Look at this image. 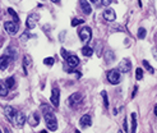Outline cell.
<instances>
[{"label": "cell", "mask_w": 157, "mask_h": 133, "mask_svg": "<svg viewBox=\"0 0 157 133\" xmlns=\"http://www.w3.org/2000/svg\"><path fill=\"white\" fill-rule=\"evenodd\" d=\"M14 85H15L14 78H13V77H9V78L6 79V87H8V88H13Z\"/></svg>", "instance_id": "obj_24"}, {"label": "cell", "mask_w": 157, "mask_h": 133, "mask_svg": "<svg viewBox=\"0 0 157 133\" xmlns=\"http://www.w3.org/2000/svg\"><path fill=\"white\" fill-rule=\"evenodd\" d=\"M137 90H138V87H137V86H134V91H133V95H132V97H134V96H136V93H137Z\"/></svg>", "instance_id": "obj_35"}, {"label": "cell", "mask_w": 157, "mask_h": 133, "mask_svg": "<svg viewBox=\"0 0 157 133\" xmlns=\"http://www.w3.org/2000/svg\"><path fill=\"white\" fill-rule=\"evenodd\" d=\"M91 1H92V3H97L98 0H91Z\"/></svg>", "instance_id": "obj_40"}, {"label": "cell", "mask_w": 157, "mask_h": 133, "mask_svg": "<svg viewBox=\"0 0 157 133\" xmlns=\"http://www.w3.org/2000/svg\"><path fill=\"white\" fill-rule=\"evenodd\" d=\"M75 133H81V132H79V131H75Z\"/></svg>", "instance_id": "obj_42"}, {"label": "cell", "mask_w": 157, "mask_h": 133, "mask_svg": "<svg viewBox=\"0 0 157 133\" xmlns=\"http://www.w3.org/2000/svg\"><path fill=\"white\" fill-rule=\"evenodd\" d=\"M31 65V58L28 56V55H26L24 56V59H23V68H24V73L27 74V69H28V67Z\"/></svg>", "instance_id": "obj_19"}, {"label": "cell", "mask_w": 157, "mask_h": 133, "mask_svg": "<svg viewBox=\"0 0 157 133\" xmlns=\"http://www.w3.org/2000/svg\"><path fill=\"white\" fill-rule=\"evenodd\" d=\"M81 101H82V95L79 92H74L69 96V99L66 100V104H68L70 108H77L81 104Z\"/></svg>", "instance_id": "obj_3"}, {"label": "cell", "mask_w": 157, "mask_h": 133, "mask_svg": "<svg viewBox=\"0 0 157 133\" xmlns=\"http://www.w3.org/2000/svg\"><path fill=\"white\" fill-rule=\"evenodd\" d=\"M51 102H53L54 106H59V102H60V91L59 88L54 87L53 91H51Z\"/></svg>", "instance_id": "obj_10"}, {"label": "cell", "mask_w": 157, "mask_h": 133, "mask_svg": "<svg viewBox=\"0 0 157 133\" xmlns=\"http://www.w3.org/2000/svg\"><path fill=\"white\" fill-rule=\"evenodd\" d=\"M60 53H62V56H63L65 60H66V59H68V58L70 56V54H69L68 51L65 50V49H62V50H60Z\"/></svg>", "instance_id": "obj_31"}, {"label": "cell", "mask_w": 157, "mask_h": 133, "mask_svg": "<svg viewBox=\"0 0 157 133\" xmlns=\"http://www.w3.org/2000/svg\"><path fill=\"white\" fill-rule=\"evenodd\" d=\"M101 96H102V99H104V105H105V108H109V99H107L106 91H102V92H101Z\"/></svg>", "instance_id": "obj_25"}, {"label": "cell", "mask_w": 157, "mask_h": 133, "mask_svg": "<svg viewBox=\"0 0 157 133\" xmlns=\"http://www.w3.org/2000/svg\"><path fill=\"white\" fill-rule=\"evenodd\" d=\"M146 35H147V31H146L143 27H140L139 30H138V38H140V40H143V38L146 37Z\"/></svg>", "instance_id": "obj_26"}, {"label": "cell", "mask_w": 157, "mask_h": 133, "mask_svg": "<svg viewBox=\"0 0 157 133\" xmlns=\"http://www.w3.org/2000/svg\"><path fill=\"white\" fill-rule=\"evenodd\" d=\"M132 133H136L137 131V115L136 113H132Z\"/></svg>", "instance_id": "obj_21"}, {"label": "cell", "mask_w": 157, "mask_h": 133, "mask_svg": "<svg viewBox=\"0 0 157 133\" xmlns=\"http://www.w3.org/2000/svg\"><path fill=\"white\" fill-rule=\"evenodd\" d=\"M54 63H55L54 58H45V59H44V64H45V65L51 67V65H54Z\"/></svg>", "instance_id": "obj_27"}, {"label": "cell", "mask_w": 157, "mask_h": 133, "mask_svg": "<svg viewBox=\"0 0 157 133\" xmlns=\"http://www.w3.org/2000/svg\"><path fill=\"white\" fill-rule=\"evenodd\" d=\"M101 3H102V5L104 6H107V5L111 4V0H101Z\"/></svg>", "instance_id": "obj_33"}, {"label": "cell", "mask_w": 157, "mask_h": 133, "mask_svg": "<svg viewBox=\"0 0 157 133\" xmlns=\"http://www.w3.org/2000/svg\"><path fill=\"white\" fill-rule=\"evenodd\" d=\"M51 1H54V3H59L60 0H51Z\"/></svg>", "instance_id": "obj_39"}, {"label": "cell", "mask_w": 157, "mask_h": 133, "mask_svg": "<svg viewBox=\"0 0 157 133\" xmlns=\"http://www.w3.org/2000/svg\"><path fill=\"white\" fill-rule=\"evenodd\" d=\"M41 133H46V131H42V132H41Z\"/></svg>", "instance_id": "obj_41"}, {"label": "cell", "mask_w": 157, "mask_h": 133, "mask_svg": "<svg viewBox=\"0 0 157 133\" xmlns=\"http://www.w3.org/2000/svg\"><path fill=\"white\" fill-rule=\"evenodd\" d=\"M136 78L138 79V81L143 78V70H142V68H137V70H136Z\"/></svg>", "instance_id": "obj_29"}, {"label": "cell", "mask_w": 157, "mask_h": 133, "mask_svg": "<svg viewBox=\"0 0 157 133\" xmlns=\"http://www.w3.org/2000/svg\"><path fill=\"white\" fill-rule=\"evenodd\" d=\"M15 125H17L18 128H22L24 125V123L27 122V118H26L24 113L23 111H15V115H14V120Z\"/></svg>", "instance_id": "obj_8"}, {"label": "cell", "mask_w": 157, "mask_h": 133, "mask_svg": "<svg viewBox=\"0 0 157 133\" xmlns=\"http://www.w3.org/2000/svg\"><path fill=\"white\" fill-rule=\"evenodd\" d=\"M41 108H42L44 116H45V123H46L47 128H49L51 132H55L57 129V120H56L55 115H54V113L51 111V110L49 109V106H46V105H42Z\"/></svg>", "instance_id": "obj_1"}, {"label": "cell", "mask_w": 157, "mask_h": 133, "mask_svg": "<svg viewBox=\"0 0 157 133\" xmlns=\"http://www.w3.org/2000/svg\"><path fill=\"white\" fill-rule=\"evenodd\" d=\"M15 111H17V110H14V108H12V106H5V108H4V114H5L6 119H8L9 122L14 120Z\"/></svg>", "instance_id": "obj_12"}, {"label": "cell", "mask_w": 157, "mask_h": 133, "mask_svg": "<svg viewBox=\"0 0 157 133\" xmlns=\"http://www.w3.org/2000/svg\"><path fill=\"white\" fill-rule=\"evenodd\" d=\"M107 79H109V82L113 83V85H118V83H120V81H121L120 72L118 69H111L110 72L107 73Z\"/></svg>", "instance_id": "obj_4"}, {"label": "cell", "mask_w": 157, "mask_h": 133, "mask_svg": "<svg viewBox=\"0 0 157 133\" xmlns=\"http://www.w3.org/2000/svg\"><path fill=\"white\" fill-rule=\"evenodd\" d=\"M118 133H121V131H119V132H118Z\"/></svg>", "instance_id": "obj_43"}, {"label": "cell", "mask_w": 157, "mask_h": 133, "mask_svg": "<svg viewBox=\"0 0 157 133\" xmlns=\"http://www.w3.org/2000/svg\"><path fill=\"white\" fill-rule=\"evenodd\" d=\"M78 65H79L78 56H75V55H70L68 59H66V65H65V67H69V68H66L65 70H68V72H73Z\"/></svg>", "instance_id": "obj_5"}, {"label": "cell", "mask_w": 157, "mask_h": 133, "mask_svg": "<svg viewBox=\"0 0 157 133\" xmlns=\"http://www.w3.org/2000/svg\"><path fill=\"white\" fill-rule=\"evenodd\" d=\"M18 23H15V22H12V21H8L4 23V28L5 31L8 32L9 35H15L18 32Z\"/></svg>", "instance_id": "obj_9"}, {"label": "cell", "mask_w": 157, "mask_h": 133, "mask_svg": "<svg viewBox=\"0 0 157 133\" xmlns=\"http://www.w3.org/2000/svg\"><path fill=\"white\" fill-rule=\"evenodd\" d=\"M8 91H9V88L8 87H6V85H4V83H3V81L0 79V96H6L8 95Z\"/></svg>", "instance_id": "obj_16"}, {"label": "cell", "mask_w": 157, "mask_h": 133, "mask_svg": "<svg viewBox=\"0 0 157 133\" xmlns=\"http://www.w3.org/2000/svg\"><path fill=\"white\" fill-rule=\"evenodd\" d=\"M9 63H10V58L6 56V55H3V56H0V69L4 70L6 67L9 65Z\"/></svg>", "instance_id": "obj_15"}, {"label": "cell", "mask_w": 157, "mask_h": 133, "mask_svg": "<svg viewBox=\"0 0 157 133\" xmlns=\"http://www.w3.org/2000/svg\"><path fill=\"white\" fill-rule=\"evenodd\" d=\"M130 68H132L130 60L128 59V58H124V59L120 60L119 65H118V70H119L120 73H128L130 70Z\"/></svg>", "instance_id": "obj_7"}, {"label": "cell", "mask_w": 157, "mask_h": 133, "mask_svg": "<svg viewBox=\"0 0 157 133\" xmlns=\"http://www.w3.org/2000/svg\"><path fill=\"white\" fill-rule=\"evenodd\" d=\"M153 55H155V58H156V60H157V49L153 50Z\"/></svg>", "instance_id": "obj_36"}, {"label": "cell", "mask_w": 157, "mask_h": 133, "mask_svg": "<svg viewBox=\"0 0 157 133\" xmlns=\"http://www.w3.org/2000/svg\"><path fill=\"white\" fill-rule=\"evenodd\" d=\"M79 37H81V41L83 44H87L91 41L92 38V30L89 27H82V30L79 31Z\"/></svg>", "instance_id": "obj_2"}, {"label": "cell", "mask_w": 157, "mask_h": 133, "mask_svg": "<svg viewBox=\"0 0 157 133\" xmlns=\"http://www.w3.org/2000/svg\"><path fill=\"white\" fill-rule=\"evenodd\" d=\"M115 59V55L113 51H107L106 54H105V60H106V63H113Z\"/></svg>", "instance_id": "obj_20"}, {"label": "cell", "mask_w": 157, "mask_h": 133, "mask_svg": "<svg viewBox=\"0 0 157 133\" xmlns=\"http://www.w3.org/2000/svg\"><path fill=\"white\" fill-rule=\"evenodd\" d=\"M79 5H81V9L84 14H91L92 13V8L87 0H79Z\"/></svg>", "instance_id": "obj_13"}, {"label": "cell", "mask_w": 157, "mask_h": 133, "mask_svg": "<svg viewBox=\"0 0 157 133\" xmlns=\"http://www.w3.org/2000/svg\"><path fill=\"white\" fill-rule=\"evenodd\" d=\"M38 123H40V118H38V113L37 111H35L33 114H32V120H30V124L31 125H37Z\"/></svg>", "instance_id": "obj_17"}, {"label": "cell", "mask_w": 157, "mask_h": 133, "mask_svg": "<svg viewBox=\"0 0 157 133\" xmlns=\"http://www.w3.org/2000/svg\"><path fill=\"white\" fill-rule=\"evenodd\" d=\"M79 124H81V127H89V125L92 124V118L89 114H84L81 118V120H79Z\"/></svg>", "instance_id": "obj_14"}, {"label": "cell", "mask_w": 157, "mask_h": 133, "mask_svg": "<svg viewBox=\"0 0 157 133\" xmlns=\"http://www.w3.org/2000/svg\"><path fill=\"white\" fill-rule=\"evenodd\" d=\"M123 127H124V131L128 132V123H127V119H124V122H123Z\"/></svg>", "instance_id": "obj_34"}, {"label": "cell", "mask_w": 157, "mask_h": 133, "mask_svg": "<svg viewBox=\"0 0 157 133\" xmlns=\"http://www.w3.org/2000/svg\"><path fill=\"white\" fill-rule=\"evenodd\" d=\"M143 67H145V68H146L147 70H148L149 73H153V72H155V69H153V68H152L151 65H149V63H148V61H147V60H143Z\"/></svg>", "instance_id": "obj_28"}, {"label": "cell", "mask_w": 157, "mask_h": 133, "mask_svg": "<svg viewBox=\"0 0 157 133\" xmlns=\"http://www.w3.org/2000/svg\"><path fill=\"white\" fill-rule=\"evenodd\" d=\"M31 37H32V35L30 33V32H24V33L22 35L21 40H22V41H26V40H27V38H31Z\"/></svg>", "instance_id": "obj_32"}, {"label": "cell", "mask_w": 157, "mask_h": 133, "mask_svg": "<svg viewBox=\"0 0 157 133\" xmlns=\"http://www.w3.org/2000/svg\"><path fill=\"white\" fill-rule=\"evenodd\" d=\"M40 21V15L36 14V13H32L27 17V21H26V26H27L28 30H32V28L36 27L37 22Z\"/></svg>", "instance_id": "obj_6"}, {"label": "cell", "mask_w": 157, "mask_h": 133, "mask_svg": "<svg viewBox=\"0 0 157 133\" xmlns=\"http://www.w3.org/2000/svg\"><path fill=\"white\" fill-rule=\"evenodd\" d=\"M82 54L84 55V56H92V54H93V49L91 46H84L82 49Z\"/></svg>", "instance_id": "obj_18"}, {"label": "cell", "mask_w": 157, "mask_h": 133, "mask_svg": "<svg viewBox=\"0 0 157 133\" xmlns=\"http://www.w3.org/2000/svg\"><path fill=\"white\" fill-rule=\"evenodd\" d=\"M155 115H156V116H157V105H156V106H155Z\"/></svg>", "instance_id": "obj_37"}, {"label": "cell", "mask_w": 157, "mask_h": 133, "mask_svg": "<svg viewBox=\"0 0 157 133\" xmlns=\"http://www.w3.org/2000/svg\"><path fill=\"white\" fill-rule=\"evenodd\" d=\"M6 54H8V56L10 58V59H14V58L17 56V51H15L13 47H8V50H6Z\"/></svg>", "instance_id": "obj_22"}, {"label": "cell", "mask_w": 157, "mask_h": 133, "mask_svg": "<svg viewBox=\"0 0 157 133\" xmlns=\"http://www.w3.org/2000/svg\"><path fill=\"white\" fill-rule=\"evenodd\" d=\"M102 15H104V18L109 22H113V21H115V18H116V14H115V10L113 8L105 9V12L102 13Z\"/></svg>", "instance_id": "obj_11"}, {"label": "cell", "mask_w": 157, "mask_h": 133, "mask_svg": "<svg viewBox=\"0 0 157 133\" xmlns=\"http://www.w3.org/2000/svg\"><path fill=\"white\" fill-rule=\"evenodd\" d=\"M8 13H10V14H12V17H13V19H14V22H15V23H18V24H19V17H18V14H17V13H15L14 10H13L12 8H8Z\"/></svg>", "instance_id": "obj_23"}, {"label": "cell", "mask_w": 157, "mask_h": 133, "mask_svg": "<svg viewBox=\"0 0 157 133\" xmlns=\"http://www.w3.org/2000/svg\"><path fill=\"white\" fill-rule=\"evenodd\" d=\"M83 22H84V21H83V19L74 18V19H73V21H72V26H73V27H77V26H78V24H82Z\"/></svg>", "instance_id": "obj_30"}, {"label": "cell", "mask_w": 157, "mask_h": 133, "mask_svg": "<svg viewBox=\"0 0 157 133\" xmlns=\"http://www.w3.org/2000/svg\"><path fill=\"white\" fill-rule=\"evenodd\" d=\"M5 133H12V132H10V131H9V129H8V128H5Z\"/></svg>", "instance_id": "obj_38"}]
</instances>
